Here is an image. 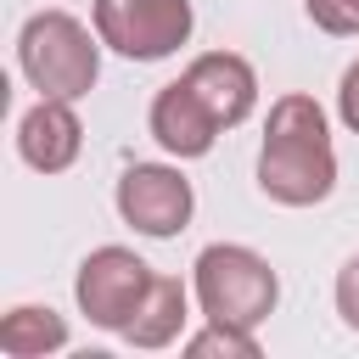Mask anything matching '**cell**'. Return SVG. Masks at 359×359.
<instances>
[{
	"label": "cell",
	"mask_w": 359,
	"mask_h": 359,
	"mask_svg": "<svg viewBox=\"0 0 359 359\" xmlns=\"http://www.w3.org/2000/svg\"><path fill=\"white\" fill-rule=\"evenodd\" d=\"M146 286H151V264L135 258L129 247H95V252L79 264V275H73L79 314H84L90 325H101V331H123L129 314L140 309Z\"/></svg>",
	"instance_id": "obj_5"
},
{
	"label": "cell",
	"mask_w": 359,
	"mask_h": 359,
	"mask_svg": "<svg viewBox=\"0 0 359 359\" xmlns=\"http://www.w3.org/2000/svg\"><path fill=\"white\" fill-rule=\"evenodd\" d=\"M67 348V320L56 309H39V303H17L6 320H0V353L6 359H45Z\"/></svg>",
	"instance_id": "obj_11"
},
{
	"label": "cell",
	"mask_w": 359,
	"mask_h": 359,
	"mask_svg": "<svg viewBox=\"0 0 359 359\" xmlns=\"http://www.w3.org/2000/svg\"><path fill=\"white\" fill-rule=\"evenodd\" d=\"M185 353L191 359H258V337L247 331V325H224V320H208L202 331H191L185 337Z\"/></svg>",
	"instance_id": "obj_12"
},
{
	"label": "cell",
	"mask_w": 359,
	"mask_h": 359,
	"mask_svg": "<svg viewBox=\"0 0 359 359\" xmlns=\"http://www.w3.org/2000/svg\"><path fill=\"white\" fill-rule=\"evenodd\" d=\"M191 269H196V275H191V292H196V303H202L208 320L258 331V325L275 314V303H280V275H275L269 258L252 252V247L213 241V247L196 252Z\"/></svg>",
	"instance_id": "obj_3"
},
{
	"label": "cell",
	"mask_w": 359,
	"mask_h": 359,
	"mask_svg": "<svg viewBox=\"0 0 359 359\" xmlns=\"http://www.w3.org/2000/svg\"><path fill=\"white\" fill-rule=\"evenodd\" d=\"M337 314L348 331H359V252L337 269Z\"/></svg>",
	"instance_id": "obj_14"
},
{
	"label": "cell",
	"mask_w": 359,
	"mask_h": 359,
	"mask_svg": "<svg viewBox=\"0 0 359 359\" xmlns=\"http://www.w3.org/2000/svg\"><path fill=\"white\" fill-rule=\"evenodd\" d=\"M17 67L39 95L79 101L101 79V34H90L67 11H34L17 34Z\"/></svg>",
	"instance_id": "obj_2"
},
{
	"label": "cell",
	"mask_w": 359,
	"mask_h": 359,
	"mask_svg": "<svg viewBox=\"0 0 359 359\" xmlns=\"http://www.w3.org/2000/svg\"><path fill=\"white\" fill-rule=\"evenodd\" d=\"M17 151H22V163L39 168V174H62V168H73L79 151H84V123H79L73 101L39 95V101L22 112V123H17Z\"/></svg>",
	"instance_id": "obj_9"
},
{
	"label": "cell",
	"mask_w": 359,
	"mask_h": 359,
	"mask_svg": "<svg viewBox=\"0 0 359 359\" xmlns=\"http://www.w3.org/2000/svg\"><path fill=\"white\" fill-rule=\"evenodd\" d=\"M258 191L280 208H314L337 191V146L314 95H280L258 146Z\"/></svg>",
	"instance_id": "obj_1"
},
{
	"label": "cell",
	"mask_w": 359,
	"mask_h": 359,
	"mask_svg": "<svg viewBox=\"0 0 359 359\" xmlns=\"http://www.w3.org/2000/svg\"><path fill=\"white\" fill-rule=\"evenodd\" d=\"M303 6H309V17H314L325 34H337V39L359 34V0H303Z\"/></svg>",
	"instance_id": "obj_13"
},
{
	"label": "cell",
	"mask_w": 359,
	"mask_h": 359,
	"mask_svg": "<svg viewBox=\"0 0 359 359\" xmlns=\"http://www.w3.org/2000/svg\"><path fill=\"white\" fill-rule=\"evenodd\" d=\"M146 129H151V140H157L168 157H180V163L208 157L213 140H219V118L196 101V90H191L185 79H174V84H163V90L151 95Z\"/></svg>",
	"instance_id": "obj_8"
},
{
	"label": "cell",
	"mask_w": 359,
	"mask_h": 359,
	"mask_svg": "<svg viewBox=\"0 0 359 359\" xmlns=\"http://www.w3.org/2000/svg\"><path fill=\"white\" fill-rule=\"evenodd\" d=\"M196 28L191 0H95V34L107 50L129 62H163L174 56Z\"/></svg>",
	"instance_id": "obj_4"
},
{
	"label": "cell",
	"mask_w": 359,
	"mask_h": 359,
	"mask_svg": "<svg viewBox=\"0 0 359 359\" xmlns=\"http://www.w3.org/2000/svg\"><path fill=\"white\" fill-rule=\"evenodd\" d=\"M185 320H191V292H185V280H174V275H151L140 309L129 314V325H123L118 337H123L129 348H146V353H151V348L180 342Z\"/></svg>",
	"instance_id": "obj_10"
},
{
	"label": "cell",
	"mask_w": 359,
	"mask_h": 359,
	"mask_svg": "<svg viewBox=\"0 0 359 359\" xmlns=\"http://www.w3.org/2000/svg\"><path fill=\"white\" fill-rule=\"evenodd\" d=\"M191 208H196L191 180L180 168H168V163H129L123 180H118V213H123V224L140 230V236H151V241L180 236L191 224Z\"/></svg>",
	"instance_id": "obj_6"
},
{
	"label": "cell",
	"mask_w": 359,
	"mask_h": 359,
	"mask_svg": "<svg viewBox=\"0 0 359 359\" xmlns=\"http://www.w3.org/2000/svg\"><path fill=\"white\" fill-rule=\"evenodd\" d=\"M180 79H185V84L196 90V101L219 118V129L247 123L252 107H258V73H252V62L236 56V50H202Z\"/></svg>",
	"instance_id": "obj_7"
},
{
	"label": "cell",
	"mask_w": 359,
	"mask_h": 359,
	"mask_svg": "<svg viewBox=\"0 0 359 359\" xmlns=\"http://www.w3.org/2000/svg\"><path fill=\"white\" fill-rule=\"evenodd\" d=\"M337 118L359 135V56L348 62V73H342V84H337Z\"/></svg>",
	"instance_id": "obj_15"
}]
</instances>
